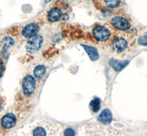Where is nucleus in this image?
Wrapping results in <instances>:
<instances>
[{"label": "nucleus", "instance_id": "39448f33", "mask_svg": "<svg viewBox=\"0 0 147 136\" xmlns=\"http://www.w3.org/2000/svg\"><path fill=\"white\" fill-rule=\"evenodd\" d=\"M112 48L118 54H122L127 50L129 48V41L125 37L117 36L114 37L111 41Z\"/></svg>", "mask_w": 147, "mask_h": 136}, {"label": "nucleus", "instance_id": "dca6fc26", "mask_svg": "<svg viewBox=\"0 0 147 136\" xmlns=\"http://www.w3.org/2000/svg\"><path fill=\"white\" fill-rule=\"evenodd\" d=\"M32 135L35 136H46L47 135V131L44 127H38L35 128L32 131Z\"/></svg>", "mask_w": 147, "mask_h": 136}, {"label": "nucleus", "instance_id": "9b49d317", "mask_svg": "<svg viewBox=\"0 0 147 136\" xmlns=\"http://www.w3.org/2000/svg\"><path fill=\"white\" fill-rule=\"evenodd\" d=\"M47 72V68L44 65H38L35 68L33 71V77L35 79L40 80L44 77Z\"/></svg>", "mask_w": 147, "mask_h": 136}, {"label": "nucleus", "instance_id": "f8f14e48", "mask_svg": "<svg viewBox=\"0 0 147 136\" xmlns=\"http://www.w3.org/2000/svg\"><path fill=\"white\" fill-rule=\"evenodd\" d=\"M15 44V40L13 38L9 37V36H7V37H5L2 38V40H1L0 42V46L2 47V50L3 52H5L7 51L9 48L12 47Z\"/></svg>", "mask_w": 147, "mask_h": 136}, {"label": "nucleus", "instance_id": "6ab92c4d", "mask_svg": "<svg viewBox=\"0 0 147 136\" xmlns=\"http://www.w3.org/2000/svg\"><path fill=\"white\" fill-rule=\"evenodd\" d=\"M139 44H141L142 45L144 46H146V35H144V36H143V37H141L140 38V40H139L138 41Z\"/></svg>", "mask_w": 147, "mask_h": 136}, {"label": "nucleus", "instance_id": "a211bd4d", "mask_svg": "<svg viewBox=\"0 0 147 136\" xmlns=\"http://www.w3.org/2000/svg\"><path fill=\"white\" fill-rule=\"evenodd\" d=\"M5 69V63H4L3 61H2V59H0V78L3 76Z\"/></svg>", "mask_w": 147, "mask_h": 136}, {"label": "nucleus", "instance_id": "9d476101", "mask_svg": "<svg viewBox=\"0 0 147 136\" xmlns=\"http://www.w3.org/2000/svg\"><path fill=\"white\" fill-rule=\"evenodd\" d=\"M81 46L84 48L90 61H96L99 59V55L96 48H95L94 46H91L85 45V44H81Z\"/></svg>", "mask_w": 147, "mask_h": 136}, {"label": "nucleus", "instance_id": "f03ea898", "mask_svg": "<svg viewBox=\"0 0 147 136\" xmlns=\"http://www.w3.org/2000/svg\"><path fill=\"white\" fill-rule=\"evenodd\" d=\"M110 23L113 28L120 32H127L132 27L131 21L125 15H115L110 19Z\"/></svg>", "mask_w": 147, "mask_h": 136}, {"label": "nucleus", "instance_id": "20e7f679", "mask_svg": "<svg viewBox=\"0 0 147 136\" xmlns=\"http://www.w3.org/2000/svg\"><path fill=\"white\" fill-rule=\"evenodd\" d=\"M22 89L24 94L27 96H32L35 93L36 89V79L33 76L28 74L24 77L22 83Z\"/></svg>", "mask_w": 147, "mask_h": 136}, {"label": "nucleus", "instance_id": "6e6552de", "mask_svg": "<svg viewBox=\"0 0 147 136\" xmlns=\"http://www.w3.org/2000/svg\"><path fill=\"white\" fill-rule=\"evenodd\" d=\"M63 12L59 7H52L47 13V19L49 22H57L62 19Z\"/></svg>", "mask_w": 147, "mask_h": 136}, {"label": "nucleus", "instance_id": "0eeeda50", "mask_svg": "<svg viewBox=\"0 0 147 136\" xmlns=\"http://www.w3.org/2000/svg\"><path fill=\"white\" fill-rule=\"evenodd\" d=\"M39 30H40V26L37 22H32L23 27V29L21 31V34L24 38H30L32 37L36 34H38Z\"/></svg>", "mask_w": 147, "mask_h": 136}, {"label": "nucleus", "instance_id": "423d86ee", "mask_svg": "<svg viewBox=\"0 0 147 136\" xmlns=\"http://www.w3.org/2000/svg\"><path fill=\"white\" fill-rule=\"evenodd\" d=\"M17 118L15 114L12 113L4 115L1 118V127L5 130H10L16 126Z\"/></svg>", "mask_w": 147, "mask_h": 136}, {"label": "nucleus", "instance_id": "f3484780", "mask_svg": "<svg viewBox=\"0 0 147 136\" xmlns=\"http://www.w3.org/2000/svg\"><path fill=\"white\" fill-rule=\"evenodd\" d=\"M64 135H75V131L74 129H72V128H67L66 129H65L63 133Z\"/></svg>", "mask_w": 147, "mask_h": 136}, {"label": "nucleus", "instance_id": "4468645a", "mask_svg": "<svg viewBox=\"0 0 147 136\" xmlns=\"http://www.w3.org/2000/svg\"><path fill=\"white\" fill-rule=\"evenodd\" d=\"M121 0H103L104 6L107 9H114L120 5Z\"/></svg>", "mask_w": 147, "mask_h": 136}, {"label": "nucleus", "instance_id": "2eb2a0df", "mask_svg": "<svg viewBox=\"0 0 147 136\" xmlns=\"http://www.w3.org/2000/svg\"><path fill=\"white\" fill-rule=\"evenodd\" d=\"M90 107L94 113L99 112L101 108V100L98 97H95L90 102Z\"/></svg>", "mask_w": 147, "mask_h": 136}, {"label": "nucleus", "instance_id": "7ed1b4c3", "mask_svg": "<svg viewBox=\"0 0 147 136\" xmlns=\"http://www.w3.org/2000/svg\"><path fill=\"white\" fill-rule=\"evenodd\" d=\"M44 44L43 36L38 34H36L32 37L30 38L26 44L25 48L27 52L30 54H34L38 52L41 49L42 45Z\"/></svg>", "mask_w": 147, "mask_h": 136}, {"label": "nucleus", "instance_id": "f257e3e1", "mask_svg": "<svg viewBox=\"0 0 147 136\" xmlns=\"http://www.w3.org/2000/svg\"><path fill=\"white\" fill-rule=\"evenodd\" d=\"M92 33L96 40L101 44H106L109 41H112V31L107 27L103 25H97L94 27Z\"/></svg>", "mask_w": 147, "mask_h": 136}, {"label": "nucleus", "instance_id": "1a4fd4ad", "mask_svg": "<svg viewBox=\"0 0 147 136\" xmlns=\"http://www.w3.org/2000/svg\"><path fill=\"white\" fill-rule=\"evenodd\" d=\"M97 120L104 125H109L113 121L112 112L107 108L103 110L97 117Z\"/></svg>", "mask_w": 147, "mask_h": 136}, {"label": "nucleus", "instance_id": "ddd939ff", "mask_svg": "<svg viewBox=\"0 0 147 136\" xmlns=\"http://www.w3.org/2000/svg\"><path fill=\"white\" fill-rule=\"evenodd\" d=\"M110 64L114 70L116 71H120L127 66L128 64V62L127 61L123 62V61H117L113 60V61H110Z\"/></svg>", "mask_w": 147, "mask_h": 136}]
</instances>
